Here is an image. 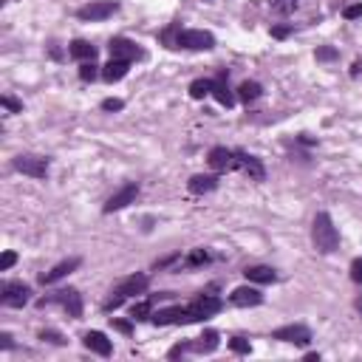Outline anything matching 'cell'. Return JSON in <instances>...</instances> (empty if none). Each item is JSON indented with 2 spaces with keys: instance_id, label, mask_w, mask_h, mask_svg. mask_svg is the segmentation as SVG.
Listing matches in <instances>:
<instances>
[{
  "instance_id": "cell-1",
  "label": "cell",
  "mask_w": 362,
  "mask_h": 362,
  "mask_svg": "<svg viewBox=\"0 0 362 362\" xmlns=\"http://www.w3.org/2000/svg\"><path fill=\"white\" fill-rule=\"evenodd\" d=\"M224 309L221 298L215 295H198L193 303L187 306H170V309H159L153 311V322L156 325H187V322H201V320H209Z\"/></svg>"
},
{
  "instance_id": "cell-2",
  "label": "cell",
  "mask_w": 362,
  "mask_h": 362,
  "mask_svg": "<svg viewBox=\"0 0 362 362\" xmlns=\"http://www.w3.org/2000/svg\"><path fill=\"white\" fill-rule=\"evenodd\" d=\"M311 241H314V249L322 252V255H331V252L340 249V232H337V227H334L329 212H317L314 215Z\"/></svg>"
},
{
  "instance_id": "cell-3",
  "label": "cell",
  "mask_w": 362,
  "mask_h": 362,
  "mask_svg": "<svg viewBox=\"0 0 362 362\" xmlns=\"http://www.w3.org/2000/svg\"><path fill=\"white\" fill-rule=\"evenodd\" d=\"M144 288H148V275H130V277H125V280H119L117 286H114V292H111V298L105 300V311H117L125 300H130V298H136V295H141Z\"/></svg>"
},
{
  "instance_id": "cell-4",
  "label": "cell",
  "mask_w": 362,
  "mask_h": 362,
  "mask_svg": "<svg viewBox=\"0 0 362 362\" xmlns=\"http://www.w3.org/2000/svg\"><path fill=\"white\" fill-rule=\"evenodd\" d=\"M207 94H212L224 107H232V105H235V96H232L230 88H227V74H221L218 80H196V83L190 85V96H193V99H204Z\"/></svg>"
},
{
  "instance_id": "cell-5",
  "label": "cell",
  "mask_w": 362,
  "mask_h": 362,
  "mask_svg": "<svg viewBox=\"0 0 362 362\" xmlns=\"http://www.w3.org/2000/svg\"><path fill=\"white\" fill-rule=\"evenodd\" d=\"M173 46L187 49V51H209V49H215V37L201 28H178L173 37Z\"/></svg>"
},
{
  "instance_id": "cell-6",
  "label": "cell",
  "mask_w": 362,
  "mask_h": 362,
  "mask_svg": "<svg viewBox=\"0 0 362 362\" xmlns=\"http://www.w3.org/2000/svg\"><path fill=\"white\" fill-rule=\"evenodd\" d=\"M31 300V286L20 283V280H6L0 283V303L6 309H23Z\"/></svg>"
},
{
  "instance_id": "cell-7",
  "label": "cell",
  "mask_w": 362,
  "mask_h": 362,
  "mask_svg": "<svg viewBox=\"0 0 362 362\" xmlns=\"http://www.w3.org/2000/svg\"><path fill=\"white\" fill-rule=\"evenodd\" d=\"M46 303H60L74 320L83 317V298H80L77 288H60V292H54V295H49V298L40 300V306H46Z\"/></svg>"
},
{
  "instance_id": "cell-8",
  "label": "cell",
  "mask_w": 362,
  "mask_h": 362,
  "mask_svg": "<svg viewBox=\"0 0 362 362\" xmlns=\"http://www.w3.org/2000/svg\"><path fill=\"white\" fill-rule=\"evenodd\" d=\"M272 340L292 343V345H309L311 343V331H309V325H303V322H292V325H283V329H275Z\"/></svg>"
},
{
  "instance_id": "cell-9",
  "label": "cell",
  "mask_w": 362,
  "mask_h": 362,
  "mask_svg": "<svg viewBox=\"0 0 362 362\" xmlns=\"http://www.w3.org/2000/svg\"><path fill=\"white\" fill-rule=\"evenodd\" d=\"M235 170H241L243 175H249L252 181H264L266 178V167L258 156H252L246 150H235Z\"/></svg>"
},
{
  "instance_id": "cell-10",
  "label": "cell",
  "mask_w": 362,
  "mask_h": 362,
  "mask_svg": "<svg viewBox=\"0 0 362 362\" xmlns=\"http://www.w3.org/2000/svg\"><path fill=\"white\" fill-rule=\"evenodd\" d=\"M117 12H119V3H114V0H94V3H88V6H83L77 12V17L96 23V20H107V17L117 15Z\"/></svg>"
},
{
  "instance_id": "cell-11",
  "label": "cell",
  "mask_w": 362,
  "mask_h": 362,
  "mask_svg": "<svg viewBox=\"0 0 362 362\" xmlns=\"http://www.w3.org/2000/svg\"><path fill=\"white\" fill-rule=\"evenodd\" d=\"M12 164H15L17 173L31 175V178H46L49 175V159L46 156H17Z\"/></svg>"
},
{
  "instance_id": "cell-12",
  "label": "cell",
  "mask_w": 362,
  "mask_h": 362,
  "mask_svg": "<svg viewBox=\"0 0 362 362\" xmlns=\"http://www.w3.org/2000/svg\"><path fill=\"white\" fill-rule=\"evenodd\" d=\"M107 51H111V60H128V62L141 57V49L128 37H114L111 43H107Z\"/></svg>"
},
{
  "instance_id": "cell-13",
  "label": "cell",
  "mask_w": 362,
  "mask_h": 362,
  "mask_svg": "<svg viewBox=\"0 0 362 362\" xmlns=\"http://www.w3.org/2000/svg\"><path fill=\"white\" fill-rule=\"evenodd\" d=\"M230 303L238 306V309L261 306V303H264V295H261V288H255V286H238L235 292L230 295Z\"/></svg>"
},
{
  "instance_id": "cell-14",
  "label": "cell",
  "mask_w": 362,
  "mask_h": 362,
  "mask_svg": "<svg viewBox=\"0 0 362 362\" xmlns=\"http://www.w3.org/2000/svg\"><path fill=\"white\" fill-rule=\"evenodd\" d=\"M136 196H139V184H125L119 193H114L111 198H107V204H105V212H119V209H125L128 204H133L136 201Z\"/></svg>"
},
{
  "instance_id": "cell-15",
  "label": "cell",
  "mask_w": 362,
  "mask_h": 362,
  "mask_svg": "<svg viewBox=\"0 0 362 362\" xmlns=\"http://www.w3.org/2000/svg\"><path fill=\"white\" fill-rule=\"evenodd\" d=\"M207 162H209V167L215 173H232L235 170V150H230V148H212Z\"/></svg>"
},
{
  "instance_id": "cell-16",
  "label": "cell",
  "mask_w": 362,
  "mask_h": 362,
  "mask_svg": "<svg viewBox=\"0 0 362 362\" xmlns=\"http://www.w3.org/2000/svg\"><path fill=\"white\" fill-rule=\"evenodd\" d=\"M80 264H83L80 258H68V261H62V264H57V266H54L51 272H43V275H40V283H43V286H51V283H57V280H62L65 275H71V272H74V269H77Z\"/></svg>"
},
{
  "instance_id": "cell-17",
  "label": "cell",
  "mask_w": 362,
  "mask_h": 362,
  "mask_svg": "<svg viewBox=\"0 0 362 362\" xmlns=\"http://www.w3.org/2000/svg\"><path fill=\"white\" fill-rule=\"evenodd\" d=\"M83 345H85L88 351L99 354V356H111V351H114L111 340H107V337H105L102 331H88V334L83 337Z\"/></svg>"
},
{
  "instance_id": "cell-18",
  "label": "cell",
  "mask_w": 362,
  "mask_h": 362,
  "mask_svg": "<svg viewBox=\"0 0 362 362\" xmlns=\"http://www.w3.org/2000/svg\"><path fill=\"white\" fill-rule=\"evenodd\" d=\"M128 71H130L128 60H111L107 65H102V80L105 83H119V80H125Z\"/></svg>"
},
{
  "instance_id": "cell-19",
  "label": "cell",
  "mask_w": 362,
  "mask_h": 362,
  "mask_svg": "<svg viewBox=\"0 0 362 362\" xmlns=\"http://www.w3.org/2000/svg\"><path fill=\"white\" fill-rule=\"evenodd\" d=\"M215 187H218V175H193L187 181V190L193 196H204V193H212Z\"/></svg>"
},
{
  "instance_id": "cell-20",
  "label": "cell",
  "mask_w": 362,
  "mask_h": 362,
  "mask_svg": "<svg viewBox=\"0 0 362 362\" xmlns=\"http://www.w3.org/2000/svg\"><path fill=\"white\" fill-rule=\"evenodd\" d=\"M243 275H246L249 283H258V286H264V283H275V280H277V272H275L272 266H246Z\"/></svg>"
},
{
  "instance_id": "cell-21",
  "label": "cell",
  "mask_w": 362,
  "mask_h": 362,
  "mask_svg": "<svg viewBox=\"0 0 362 362\" xmlns=\"http://www.w3.org/2000/svg\"><path fill=\"white\" fill-rule=\"evenodd\" d=\"M68 54L80 62H91V60H96V46H91L88 40H74L68 46Z\"/></svg>"
},
{
  "instance_id": "cell-22",
  "label": "cell",
  "mask_w": 362,
  "mask_h": 362,
  "mask_svg": "<svg viewBox=\"0 0 362 362\" xmlns=\"http://www.w3.org/2000/svg\"><path fill=\"white\" fill-rule=\"evenodd\" d=\"M215 348H218V331H204L196 343H190V351H196V354H212Z\"/></svg>"
},
{
  "instance_id": "cell-23",
  "label": "cell",
  "mask_w": 362,
  "mask_h": 362,
  "mask_svg": "<svg viewBox=\"0 0 362 362\" xmlns=\"http://www.w3.org/2000/svg\"><path fill=\"white\" fill-rule=\"evenodd\" d=\"M212 261H215V255H212L209 249H193L181 264H184L187 269H198V266H207V264H212Z\"/></svg>"
},
{
  "instance_id": "cell-24",
  "label": "cell",
  "mask_w": 362,
  "mask_h": 362,
  "mask_svg": "<svg viewBox=\"0 0 362 362\" xmlns=\"http://www.w3.org/2000/svg\"><path fill=\"white\" fill-rule=\"evenodd\" d=\"M153 303H156V298H148V300L133 303L130 317H133V320H150V317H153Z\"/></svg>"
},
{
  "instance_id": "cell-25",
  "label": "cell",
  "mask_w": 362,
  "mask_h": 362,
  "mask_svg": "<svg viewBox=\"0 0 362 362\" xmlns=\"http://www.w3.org/2000/svg\"><path fill=\"white\" fill-rule=\"evenodd\" d=\"M261 94H264L261 83H241V88H238V99L241 102H255Z\"/></svg>"
},
{
  "instance_id": "cell-26",
  "label": "cell",
  "mask_w": 362,
  "mask_h": 362,
  "mask_svg": "<svg viewBox=\"0 0 362 362\" xmlns=\"http://www.w3.org/2000/svg\"><path fill=\"white\" fill-rule=\"evenodd\" d=\"M298 6H300V0H272V9H275V15H283V17L295 15V12H298Z\"/></svg>"
},
{
  "instance_id": "cell-27",
  "label": "cell",
  "mask_w": 362,
  "mask_h": 362,
  "mask_svg": "<svg viewBox=\"0 0 362 362\" xmlns=\"http://www.w3.org/2000/svg\"><path fill=\"white\" fill-rule=\"evenodd\" d=\"M96 77H102V71H99V65H96L94 60L80 65V80H83V83H94Z\"/></svg>"
},
{
  "instance_id": "cell-28",
  "label": "cell",
  "mask_w": 362,
  "mask_h": 362,
  "mask_svg": "<svg viewBox=\"0 0 362 362\" xmlns=\"http://www.w3.org/2000/svg\"><path fill=\"white\" fill-rule=\"evenodd\" d=\"M230 348H232L235 354H249V351H252V345H249L243 337H232V340H230Z\"/></svg>"
},
{
  "instance_id": "cell-29",
  "label": "cell",
  "mask_w": 362,
  "mask_h": 362,
  "mask_svg": "<svg viewBox=\"0 0 362 362\" xmlns=\"http://www.w3.org/2000/svg\"><path fill=\"white\" fill-rule=\"evenodd\" d=\"M40 340H49V343H54V345H65V337L60 334V331H40Z\"/></svg>"
},
{
  "instance_id": "cell-30",
  "label": "cell",
  "mask_w": 362,
  "mask_h": 362,
  "mask_svg": "<svg viewBox=\"0 0 362 362\" xmlns=\"http://www.w3.org/2000/svg\"><path fill=\"white\" fill-rule=\"evenodd\" d=\"M15 261H17L15 252H3V258H0V272H9L15 266Z\"/></svg>"
},
{
  "instance_id": "cell-31",
  "label": "cell",
  "mask_w": 362,
  "mask_h": 362,
  "mask_svg": "<svg viewBox=\"0 0 362 362\" xmlns=\"http://www.w3.org/2000/svg\"><path fill=\"white\" fill-rule=\"evenodd\" d=\"M351 280H354V283H362V258H354V261H351Z\"/></svg>"
},
{
  "instance_id": "cell-32",
  "label": "cell",
  "mask_w": 362,
  "mask_h": 362,
  "mask_svg": "<svg viewBox=\"0 0 362 362\" xmlns=\"http://www.w3.org/2000/svg\"><path fill=\"white\" fill-rule=\"evenodd\" d=\"M122 107H125L122 99H105L102 102V111H122Z\"/></svg>"
},
{
  "instance_id": "cell-33",
  "label": "cell",
  "mask_w": 362,
  "mask_h": 362,
  "mask_svg": "<svg viewBox=\"0 0 362 362\" xmlns=\"http://www.w3.org/2000/svg\"><path fill=\"white\" fill-rule=\"evenodd\" d=\"M343 15H345V20H356V17H362V3H354V6H348Z\"/></svg>"
},
{
  "instance_id": "cell-34",
  "label": "cell",
  "mask_w": 362,
  "mask_h": 362,
  "mask_svg": "<svg viewBox=\"0 0 362 362\" xmlns=\"http://www.w3.org/2000/svg\"><path fill=\"white\" fill-rule=\"evenodd\" d=\"M111 322H114V329L122 331V334H130V331H133V325H130L128 320H114V317H111Z\"/></svg>"
},
{
  "instance_id": "cell-35",
  "label": "cell",
  "mask_w": 362,
  "mask_h": 362,
  "mask_svg": "<svg viewBox=\"0 0 362 362\" xmlns=\"http://www.w3.org/2000/svg\"><path fill=\"white\" fill-rule=\"evenodd\" d=\"M3 107H9L12 114H20V111H23V105H20L17 99H12V96H3Z\"/></svg>"
},
{
  "instance_id": "cell-36",
  "label": "cell",
  "mask_w": 362,
  "mask_h": 362,
  "mask_svg": "<svg viewBox=\"0 0 362 362\" xmlns=\"http://www.w3.org/2000/svg\"><path fill=\"white\" fill-rule=\"evenodd\" d=\"M334 57H337V51H334V49H320V51H317V60H325V62L334 60Z\"/></svg>"
},
{
  "instance_id": "cell-37",
  "label": "cell",
  "mask_w": 362,
  "mask_h": 362,
  "mask_svg": "<svg viewBox=\"0 0 362 362\" xmlns=\"http://www.w3.org/2000/svg\"><path fill=\"white\" fill-rule=\"evenodd\" d=\"M12 345H15V343H12V337H9L6 331H3V334H0V348H3V351H9Z\"/></svg>"
},
{
  "instance_id": "cell-38",
  "label": "cell",
  "mask_w": 362,
  "mask_h": 362,
  "mask_svg": "<svg viewBox=\"0 0 362 362\" xmlns=\"http://www.w3.org/2000/svg\"><path fill=\"white\" fill-rule=\"evenodd\" d=\"M288 31H292V28H272V34H275V37H277V40H280V37H286V34H288Z\"/></svg>"
}]
</instances>
